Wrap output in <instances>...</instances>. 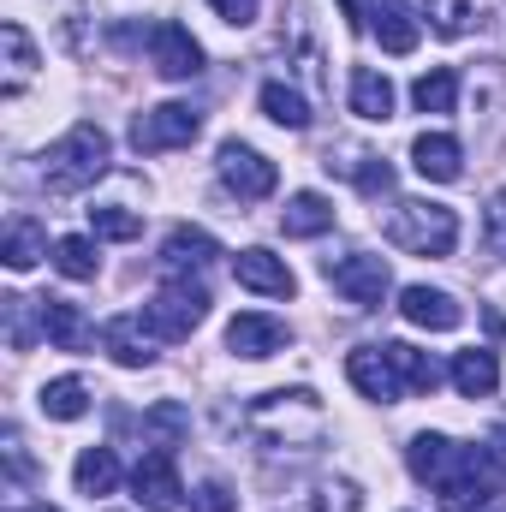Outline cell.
<instances>
[{
  "label": "cell",
  "mask_w": 506,
  "mask_h": 512,
  "mask_svg": "<svg viewBox=\"0 0 506 512\" xmlns=\"http://www.w3.org/2000/svg\"><path fill=\"white\" fill-rule=\"evenodd\" d=\"M411 167H417L429 185H453V179L465 173V149H459V137H447V131H423V137L411 143Z\"/></svg>",
  "instance_id": "9a60e30c"
},
{
  "label": "cell",
  "mask_w": 506,
  "mask_h": 512,
  "mask_svg": "<svg viewBox=\"0 0 506 512\" xmlns=\"http://www.w3.org/2000/svg\"><path fill=\"white\" fill-rule=\"evenodd\" d=\"M191 512H239V495H233L227 483H203V489L191 495Z\"/></svg>",
  "instance_id": "d6a6232c"
},
{
  "label": "cell",
  "mask_w": 506,
  "mask_h": 512,
  "mask_svg": "<svg viewBox=\"0 0 506 512\" xmlns=\"http://www.w3.org/2000/svg\"><path fill=\"white\" fill-rule=\"evenodd\" d=\"M102 352H108L114 364H126V370H149V364H155V328H149L143 316H114V322L102 328Z\"/></svg>",
  "instance_id": "5bb4252c"
},
{
  "label": "cell",
  "mask_w": 506,
  "mask_h": 512,
  "mask_svg": "<svg viewBox=\"0 0 506 512\" xmlns=\"http://www.w3.org/2000/svg\"><path fill=\"white\" fill-rule=\"evenodd\" d=\"M149 66L167 78V84H185L203 72V42L185 30V24H155L149 30Z\"/></svg>",
  "instance_id": "9c48e42d"
},
{
  "label": "cell",
  "mask_w": 506,
  "mask_h": 512,
  "mask_svg": "<svg viewBox=\"0 0 506 512\" xmlns=\"http://www.w3.org/2000/svg\"><path fill=\"white\" fill-rule=\"evenodd\" d=\"M209 6H215L227 24H251L256 18V0H209Z\"/></svg>",
  "instance_id": "836d02e7"
},
{
  "label": "cell",
  "mask_w": 506,
  "mask_h": 512,
  "mask_svg": "<svg viewBox=\"0 0 506 512\" xmlns=\"http://www.w3.org/2000/svg\"><path fill=\"white\" fill-rule=\"evenodd\" d=\"M483 239H489V251L506 262V191L489 197V215H483Z\"/></svg>",
  "instance_id": "1f68e13d"
},
{
  "label": "cell",
  "mask_w": 506,
  "mask_h": 512,
  "mask_svg": "<svg viewBox=\"0 0 506 512\" xmlns=\"http://www.w3.org/2000/svg\"><path fill=\"white\" fill-rule=\"evenodd\" d=\"M447 376H453V387H459L465 399H489V393L501 387V364H495V352H459Z\"/></svg>",
  "instance_id": "44dd1931"
},
{
  "label": "cell",
  "mask_w": 506,
  "mask_h": 512,
  "mask_svg": "<svg viewBox=\"0 0 506 512\" xmlns=\"http://www.w3.org/2000/svg\"><path fill=\"white\" fill-rule=\"evenodd\" d=\"M370 30L381 36V48H387V54H411V48H417V18H411L399 0H381L376 18H370Z\"/></svg>",
  "instance_id": "cb8c5ba5"
},
{
  "label": "cell",
  "mask_w": 506,
  "mask_h": 512,
  "mask_svg": "<svg viewBox=\"0 0 506 512\" xmlns=\"http://www.w3.org/2000/svg\"><path fill=\"white\" fill-rule=\"evenodd\" d=\"M72 483H78V495H90V501L114 495V489H120V459H114V447H84L78 465H72Z\"/></svg>",
  "instance_id": "d6986e66"
},
{
  "label": "cell",
  "mask_w": 506,
  "mask_h": 512,
  "mask_svg": "<svg viewBox=\"0 0 506 512\" xmlns=\"http://www.w3.org/2000/svg\"><path fill=\"white\" fill-rule=\"evenodd\" d=\"M24 512H54V507H24Z\"/></svg>",
  "instance_id": "d590c367"
},
{
  "label": "cell",
  "mask_w": 506,
  "mask_h": 512,
  "mask_svg": "<svg viewBox=\"0 0 506 512\" xmlns=\"http://www.w3.org/2000/svg\"><path fill=\"white\" fill-rule=\"evenodd\" d=\"M215 173H221V185H227L239 203H256V197H268V191L280 185V167H274L262 149H251V143H221Z\"/></svg>",
  "instance_id": "52a82bcc"
},
{
  "label": "cell",
  "mask_w": 506,
  "mask_h": 512,
  "mask_svg": "<svg viewBox=\"0 0 506 512\" xmlns=\"http://www.w3.org/2000/svg\"><path fill=\"white\" fill-rule=\"evenodd\" d=\"M131 489H137V507H149V512H173V507H179V501H185V483H179L173 447L143 453V459H137V471H131Z\"/></svg>",
  "instance_id": "30bf717a"
},
{
  "label": "cell",
  "mask_w": 506,
  "mask_h": 512,
  "mask_svg": "<svg viewBox=\"0 0 506 512\" xmlns=\"http://www.w3.org/2000/svg\"><path fill=\"white\" fill-rule=\"evenodd\" d=\"M346 6V18H352V30H370V18H376L381 0H340Z\"/></svg>",
  "instance_id": "e575fe53"
},
{
  "label": "cell",
  "mask_w": 506,
  "mask_h": 512,
  "mask_svg": "<svg viewBox=\"0 0 506 512\" xmlns=\"http://www.w3.org/2000/svg\"><path fill=\"white\" fill-rule=\"evenodd\" d=\"M36 405H42V417H54V423H78V417L90 411V387L78 382V376H60V382H48L36 393Z\"/></svg>",
  "instance_id": "603a6c76"
},
{
  "label": "cell",
  "mask_w": 506,
  "mask_h": 512,
  "mask_svg": "<svg viewBox=\"0 0 506 512\" xmlns=\"http://www.w3.org/2000/svg\"><path fill=\"white\" fill-rule=\"evenodd\" d=\"M340 167L358 179V191H364V197H387V191H393V167L376 161V155H358V161H340Z\"/></svg>",
  "instance_id": "4dcf8cb0"
},
{
  "label": "cell",
  "mask_w": 506,
  "mask_h": 512,
  "mask_svg": "<svg viewBox=\"0 0 506 512\" xmlns=\"http://www.w3.org/2000/svg\"><path fill=\"white\" fill-rule=\"evenodd\" d=\"M423 24H429L435 36H447V42H453V36H471L483 18H477V6H471V0H423Z\"/></svg>",
  "instance_id": "d4e9b609"
},
{
  "label": "cell",
  "mask_w": 506,
  "mask_h": 512,
  "mask_svg": "<svg viewBox=\"0 0 506 512\" xmlns=\"http://www.w3.org/2000/svg\"><path fill=\"white\" fill-rule=\"evenodd\" d=\"M405 465H411L417 483H435L441 512H489L506 483V465L495 447H459V441L429 435V429L411 435Z\"/></svg>",
  "instance_id": "6da1fadb"
},
{
  "label": "cell",
  "mask_w": 506,
  "mask_h": 512,
  "mask_svg": "<svg viewBox=\"0 0 506 512\" xmlns=\"http://www.w3.org/2000/svg\"><path fill=\"white\" fill-rule=\"evenodd\" d=\"M108 167H114L108 131L84 120V126H72L48 155H42V185H48L54 197H78V191H90L96 179H108Z\"/></svg>",
  "instance_id": "3957f363"
},
{
  "label": "cell",
  "mask_w": 506,
  "mask_h": 512,
  "mask_svg": "<svg viewBox=\"0 0 506 512\" xmlns=\"http://www.w3.org/2000/svg\"><path fill=\"white\" fill-rule=\"evenodd\" d=\"M381 239L405 256H453V245H459V215H453L447 203L405 197V203H393V215L381 221Z\"/></svg>",
  "instance_id": "277c9868"
},
{
  "label": "cell",
  "mask_w": 506,
  "mask_h": 512,
  "mask_svg": "<svg viewBox=\"0 0 506 512\" xmlns=\"http://www.w3.org/2000/svg\"><path fill=\"white\" fill-rule=\"evenodd\" d=\"M0 256H6V268H12V274L36 268V262L48 256V239H42V227H36V221H12V227H6V245H0Z\"/></svg>",
  "instance_id": "484cf974"
},
{
  "label": "cell",
  "mask_w": 506,
  "mask_h": 512,
  "mask_svg": "<svg viewBox=\"0 0 506 512\" xmlns=\"http://www.w3.org/2000/svg\"><path fill=\"white\" fill-rule=\"evenodd\" d=\"M328 227H334V203H328L322 191L286 197V209H280V233H286V239H322Z\"/></svg>",
  "instance_id": "e0dca14e"
},
{
  "label": "cell",
  "mask_w": 506,
  "mask_h": 512,
  "mask_svg": "<svg viewBox=\"0 0 506 512\" xmlns=\"http://www.w3.org/2000/svg\"><path fill=\"white\" fill-rule=\"evenodd\" d=\"M54 268L66 274V280H96V268H102V256H96V245L90 239H54Z\"/></svg>",
  "instance_id": "f1b7e54d"
},
{
  "label": "cell",
  "mask_w": 506,
  "mask_h": 512,
  "mask_svg": "<svg viewBox=\"0 0 506 512\" xmlns=\"http://www.w3.org/2000/svg\"><path fill=\"white\" fill-rule=\"evenodd\" d=\"M399 316H405L411 328L453 334V328L465 322V304H459L453 292H441V286H405V292H399Z\"/></svg>",
  "instance_id": "8fae6325"
},
{
  "label": "cell",
  "mask_w": 506,
  "mask_h": 512,
  "mask_svg": "<svg viewBox=\"0 0 506 512\" xmlns=\"http://www.w3.org/2000/svg\"><path fill=\"white\" fill-rule=\"evenodd\" d=\"M209 316V286L191 280V274H173L149 304H143V322L161 334V340H191Z\"/></svg>",
  "instance_id": "5b68a950"
},
{
  "label": "cell",
  "mask_w": 506,
  "mask_h": 512,
  "mask_svg": "<svg viewBox=\"0 0 506 512\" xmlns=\"http://www.w3.org/2000/svg\"><path fill=\"white\" fill-rule=\"evenodd\" d=\"M197 131H203V114L191 102H161L131 120V143H137V155H167V149H185Z\"/></svg>",
  "instance_id": "8992f818"
},
{
  "label": "cell",
  "mask_w": 506,
  "mask_h": 512,
  "mask_svg": "<svg viewBox=\"0 0 506 512\" xmlns=\"http://www.w3.org/2000/svg\"><path fill=\"white\" fill-rule=\"evenodd\" d=\"M346 376H352V387H358L364 399L399 405L405 393H435V387H441V364H435L429 352L405 346V340H387V346H358V352L346 358Z\"/></svg>",
  "instance_id": "7a4b0ae2"
},
{
  "label": "cell",
  "mask_w": 506,
  "mask_h": 512,
  "mask_svg": "<svg viewBox=\"0 0 506 512\" xmlns=\"http://www.w3.org/2000/svg\"><path fill=\"white\" fill-rule=\"evenodd\" d=\"M411 102H417V114H453V102H459V72H453V66H429V72L411 84Z\"/></svg>",
  "instance_id": "7402d4cb"
},
{
  "label": "cell",
  "mask_w": 506,
  "mask_h": 512,
  "mask_svg": "<svg viewBox=\"0 0 506 512\" xmlns=\"http://www.w3.org/2000/svg\"><path fill=\"white\" fill-rule=\"evenodd\" d=\"M352 114L358 120H393V84H387V72H376V66H358L352 72Z\"/></svg>",
  "instance_id": "ffe728a7"
},
{
  "label": "cell",
  "mask_w": 506,
  "mask_h": 512,
  "mask_svg": "<svg viewBox=\"0 0 506 512\" xmlns=\"http://www.w3.org/2000/svg\"><path fill=\"white\" fill-rule=\"evenodd\" d=\"M233 280H239L245 292H262V298H292V292H298V274L286 268V256L262 251V245L233 256Z\"/></svg>",
  "instance_id": "7c38bea8"
},
{
  "label": "cell",
  "mask_w": 506,
  "mask_h": 512,
  "mask_svg": "<svg viewBox=\"0 0 506 512\" xmlns=\"http://www.w3.org/2000/svg\"><path fill=\"white\" fill-rule=\"evenodd\" d=\"M0 42H6V96H18V90L30 84V72H36V48H30V36H24V24H6Z\"/></svg>",
  "instance_id": "83f0119b"
},
{
  "label": "cell",
  "mask_w": 506,
  "mask_h": 512,
  "mask_svg": "<svg viewBox=\"0 0 506 512\" xmlns=\"http://www.w3.org/2000/svg\"><path fill=\"white\" fill-rule=\"evenodd\" d=\"M221 256V245L203 233V227H173L167 239H161V268L167 274H191V268H209Z\"/></svg>",
  "instance_id": "2e32d148"
},
{
  "label": "cell",
  "mask_w": 506,
  "mask_h": 512,
  "mask_svg": "<svg viewBox=\"0 0 506 512\" xmlns=\"http://www.w3.org/2000/svg\"><path fill=\"white\" fill-rule=\"evenodd\" d=\"M90 227H96V239H114V245H131L137 233H143V221L120 209V203H102V209H90Z\"/></svg>",
  "instance_id": "f546056e"
},
{
  "label": "cell",
  "mask_w": 506,
  "mask_h": 512,
  "mask_svg": "<svg viewBox=\"0 0 506 512\" xmlns=\"http://www.w3.org/2000/svg\"><path fill=\"white\" fill-rule=\"evenodd\" d=\"M36 316H42V334H48L60 352H84V346H90V322L78 316V304H66V298H42Z\"/></svg>",
  "instance_id": "ac0fdd59"
},
{
  "label": "cell",
  "mask_w": 506,
  "mask_h": 512,
  "mask_svg": "<svg viewBox=\"0 0 506 512\" xmlns=\"http://www.w3.org/2000/svg\"><path fill=\"white\" fill-rule=\"evenodd\" d=\"M292 334H286V322H274V316H256V310H245V316H233L227 322V352L233 358H274L280 346H286Z\"/></svg>",
  "instance_id": "4fadbf2b"
},
{
  "label": "cell",
  "mask_w": 506,
  "mask_h": 512,
  "mask_svg": "<svg viewBox=\"0 0 506 512\" xmlns=\"http://www.w3.org/2000/svg\"><path fill=\"white\" fill-rule=\"evenodd\" d=\"M262 114H268L274 126H286V131L310 126V102H304L292 84H280V78H274V84H262Z\"/></svg>",
  "instance_id": "4316f807"
},
{
  "label": "cell",
  "mask_w": 506,
  "mask_h": 512,
  "mask_svg": "<svg viewBox=\"0 0 506 512\" xmlns=\"http://www.w3.org/2000/svg\"><path fill=\"white\" fill-rule=\"evenodd\" d=\"M328 280H334V292L346 298V304H358V310H381L387 304V286H393V274H387V256H328Z\"/></svg>",
  "instance_id": "ba28073f"
}]
</instances>
